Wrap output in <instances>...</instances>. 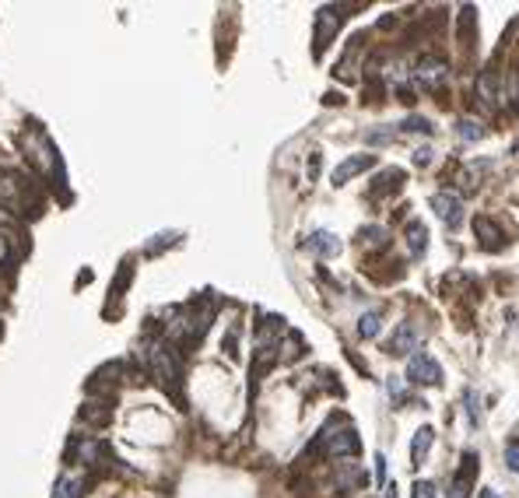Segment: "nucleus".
<instances>
[{
	"mask_svg": "<svg viewBox=\"0 0 519 498\" xmlns=\"http://www.w3.org/2000/svg\"><path fill=\"white\" fill-rule=\"evenodd\" d=\"M435 127L424 120V116H407V120L400 123V134H432Z\"/></svg>",
	"mask_w": 519,
	"mask_h": 498,
	"instance_id": "19",
	"label": "nucleus"
},
{
	"mask_svg": "<svg viewBox=\"0 0 519 498\" xmlns=\"http://www.w3.org/2000/svg\"><path fill=\"white\" fill-rule=\"evenodd\" d=\"M400 179H404V172L400 169H386L379 179H376V193H389V190H400Z\"/></svg>",
	"mask_w": 519,
	"mask_h": 498,
	"instance_id": "16",
	"label": "nucleus"
},
{
	"mask_svg": "<svg viewBox=\"0 0 519 498\" xmlns=\"http://www.w3.org/2000/svg\"><path fill=\"white\" fill-rule=\"evenodd\" d=\"M376 481H379V484L386 481V460H383V456H376Z\"/></svg>",
	"mask_w": 519,
	"mask_h": 498,
	"instance_id": "26",
	"label": "nucleus"
},
{
	"mask_svg": "<svg viewBox=\"0 0 519 498\" xmlns=\"http://www.w3.org/2000/svg\"><path fill=\"white\" fill-rule=\"evenodd\" d=\"M481 498H502V495H498V491H492V488H484V491H481Z\"/></svg>",
	"mask_w": 519,
	"mask_h": 498,
	"instance_id": "28",
	"label": "nucleus"
},
{
	"mask_svg": "<svg viewBox=\"0 0 519 498\" xmlns=\"http://www.w3.org/2000/svg\"><path fill=\"white\" fill-rule=\"evenodd\" d=\"M0 263H11V246H8L4 236H0Z\"/></svg>",
	"mask_w": 519,
	"mask_h": 498,
	"instance_id": "27",
	"label": "nucleus"
},
{
	"mask_svg": "<svg viewBox=\"0 0 519 498\" xmlns=\"http://www.w3.org/2000/svg\"><path fill=\"white\" fill-rule=\"evenodd\" d=\"M337 25H341V14L333 11V8H326V11H319V25H316V53L319 49H326V42H330V36L337 32Z\"/></svg>",
	"mask_w": 519,
	"mask_h": 498,
	"instance_id": "9",
	"label": "nucleus"
},
{
	"mask_svg": "<svg viewBox=\"0 0 519 498\" xmlns=\"http://www.w3.org/2000/svg\"><path fill=\"white\" fill-rule=\"evenodd\" d=\"M460 463H463V466H460L456 477H452L449 498H470V488H474V477H477V453H474V449H467Z\"/></svg>",
	"mask_w": 519,
	"mask_h": 498,
	"instance_id": "3",
	"label": "nucleus"
},
{
	"mask_svg": "<svg viewBox=\"0 0 519 498\" xmlns=\"http://www.w3.org/2000/svg\"><path fill=\"white\" fill-rule=\"evenodd\" d=\"M305 246H309L313 253H319V256H337V253H341V242H337L333 232H313Z\"/></svg>",
	"mask_w": 519,
	"mask_h": 498,
	"instance_id": "10",
	"label": "nucleus"
},
{
	"mask_svg": "<svg viewBox=\"0 0 519 498\" xmlns=\"http://www.w3.org/2000/svg\"><path fill=\"white\" fill-rule=\"evenodd\" d=\"M477 88H481V99H484L487 105H492V102H495V71H492V67H487V71L481 74Z\"/></svg>",
	"mask_w": 519,
	"mask_h": 498,
	"instance_id": "20",
	"label": "nucleus"
},
{
	"mask_svg": "<svg viewBox=\"0 0 519 498\" xmlns=\"http://www.w3.org/2000/svg\"><path fill=\"white\" fill-rule=\"evenodd\" d=\"M372 165H376V155H354V158L341 162L337 169H333V186H344L351 175H358V172H365V169H372Z\"/></svg>",
	"mask_w": 519,
	"mask_h": 498,
	"instance_id": "6",
	"label": "nucleus"
},
{
	"mask_svg": "<svg viewBox=\"0 0 519 498\" xmlns=\"http://www.w3.org/2000/svg\"><path fill=\"white\" fill-rule=\"evenodd\" d=\"M474 232L481 236V242H484L487 249H498V242H495V239H498V232H495V225H487V218H484V214H477V218H474Z\"/></svg>",
	"mask_w": 519,
	"mask_h": 498,
	"instance_id": "14",
	"label": "nucleus"
},
{
	"mask_svg": "<svg viewBox=\"0 0 519 498\" xmlns=\"http://www.w3.org/2000/svg\"><path fill=\"white\" fill-rule=\"evenodd\" d=\"M516 155H519V140H516Z\"/></svg>",
	"mask_w": 519,
	"mask_h": 498,
	"instance_id": "29",
	"label": "nucleus"
},
{
	"mask_svg": "<svg viewBox=\"0 0 519 498\" xmlns=\"http://www.w3.org/2000/svg\"><path fill=\"white\" fill-rule=\"evenodd\" d=\"M414 498H435V484L432 481H418L414 484Z\"/></svg>",
	"mask_w": 519,
	"mask_h": 498,
	"instance_id": "22",
	"label": "nucleus"
},
{
	"mask_svg": "<svg viewBox=\"0 0 519 498\" xmlns=\"http://www.w3.org/2000/svg\"><path fill=\"white\" fill-rule=\"evenodd\" d=\"M323 438V446H326V453L330 456H358V449H361V443H358V432L351 428V425H344L341 432H323L319 435Z\"/></svg>",
	"mask_w": 519,
	"mask_h": 498,
	"instance_id": "2",
	"label": "nucleus"
},
{
	"mask_svg": "<svg viewBox=\"0 0 519 498\" xmlns=\"http://www.w3.org/2000/svg\"><path fill=\"white\" fill-rule=\"evenodd\" d=\"M379 330H383V319H379V312H365V316L358 319V337L372 340V337H379Z\"/></svg>",
	"mask_w": 519,
	"mask_h": 498,
	"instance_id": "13",
	"label": "nucleus"
},
{
	"mask_svg": "<svg viewBox=\"0 0 519 498\" xmlns=\"http://www.w3.org/2000/svg\"><path fill=\"white\" fill-rule=\"evenodd\" d=\"M418 81L424 84V88H435V84H442V77H446V60H439V56H424V60H418Z\"/></svg>",
	"mask_w": 519,
	"mask_h": 498,
	"instance_id": "7",
	"label": "nucleus"
},
{
	"mask_svg": "<svg viewBox=\"0 0 519 498\" xmlns=\"http://www.w3.org/2000/svg\"><path fill=\"white\" fill-rule=\"evenodd\" d=\"M429 162H432V148H418V151H414V165H418V169H424Z\"/></svg>",
	"mask_w": 519,
	"mask_h": 498,
	"instance_id": "24",
	"label": "nucleus"
},
{
	"mask_svg": "<svg viewBox=\"0 0 519 498\" xmlns=\"http://www.w3.org/2000/svg\"><path fill=\"white\" fill-rule=\"evenodd\" d=\"M407 379L418 386H439L442 383V365L432 355H424V351H414L407 358Z\"/></svg>",
	"mask_w": 519,
	"mask_h": 498,
	"instance_id": "1",
	"label": "nucleus"
},
{
	"mask_svg": "<svg viewBox=\"0 0 519 498\" xmlns=\"http://www.w3.org/2000/svg\"><path fill=\"white\" fill-rule=\"evenodd\" d=\"M432 211L449 228H460V221H463V203H460V197H452V193H435L432 197Z\"/></svg>",
	"mask_w": 519,
	"mask_h": 498,
	"instance_id": "4",
	"label": "nucleus"
},
{
	"mask_svg": "<svg viewBox=\"0 0 519 498\" xmlns=\"http://www.w3.org/2000/svg\"><path fill=\"white\" fill-rule=\"evenodd\" d=\"M358 239H361V246H386V228L369 225V228H361V232H358Z\"/></svg>",
	"mask_w": 519,
	"mask_h": 498,
	"instance_id": "18",
	"label": "nucleus"
},
{
	"mask_svg": "<svg viewBox=\"0 0 519 498\" xmlns=\"http://www.w3.org/2000/svg\"><path fill=\"white\" fill-rule=\"evenodd\" d=\"M505 466L519 474V438H512V443L505 446Z\"/></svg>",
	"mask_w": 519,
	"mask_h": 498,
	"instance_id": "21",
	"label": "nucleus"
},
{
	"mask_svg": "<svg viewBox=\"0 0 519 498\" xmlns=\"http://www.w3.org/2000/svg\"><path fill=\"white\" fill-rule=\"evenodd\" d=\"M18 221H14V214L8 211V203H0V228H14Z\"/></svg>",
	"mask_w": 519,
	"mask_h": 498,
	"instance_id": "25",
	"label": "nucleus"
},
{
	"mask_svg": "<svg viewBox=\"0 0 519 498\" xmlns=\"http://www.w3.org/2000/svg\"><path fill=\"white\" fill-rule=\"evenodd\" d=\"M435 443V428L432 425H421L414 432V443H411V466H421L424 463V453H429V446Z\"/></svg>",
	"mask_w": 519,
	"mask_h": 498,
	"instance_id": "8",
	"label": "nucleus"
},
{
	"mask_svg": "<svg viewBox=\"0 0 519 498\" xmlns=\"http://www.w3.org/2000/svg\"><path fill=\"white\" fill-rule=\"evenodd\" d=\"M407 249H411L414 260L424 256V249H429V228H424L421 221H411V225H407Z\"/></svg>",
	"mask_w": 519,
	"mask_h": 498,
	"instance_id": "11",
	"label": "nucleus"
},
{
	"mask_svg": "<svg viewBox=\"0 0 519 498\" xmlns=\"http://www.w3.org/2000/svg\"><path fill=\"white\" fill-rule=\"evenodd\" d=\"M418 340H421V334L414 330V323H400L396 327V334L389 337V344H386V355H407V351H418Z\"/></svg>",
	"mask_w": 519,
	"mask_h": 498,
	"instance_id": "5",
	"label": "nucleus"
},
{
	"mask_svg": "<svg viewBox=\"0 0 519 498\" xmlns=\"http://www.w3.org/2000/svg\"><path fill=\"white\" fill-rule=\"evenodd\" d=\"M463 407H467V421H470V428H477V425H481V400H477L474 390H463Z\"/></svg>",
	"mask_w": 519,
	"mask_h": 498,
	"instance_id": "17",
	"label": "nucleus"
},
{
	"mask_svg": "<svg viewBox=\"0 0 519 498\" xmlns=\"http://www.w3.org/2000/svg\"><path fill=\"white\" fill-rule=\"evenodd\" d=\"M396 137V130H372L369 134V144H389Z\"/></svg>",
	"mask_w": 519,
	"mask_h": 498,
	"instance_id": "23",
	"label": "nucleus"
},
{
	"mask_svg": "<svg viewBox=\"0 0 519 498\" xmlns=\"http://www.w3.org/2000/svg\"><path fill=\"white\" fill-rule=\"evenodd\" d=\"M456 134H460V140H463V144H474V140H481L487 130H484L477 120H460V123H456Z\"/></svg>",
	"mask_w": 519,
	"mask_h": 498,
	"instance_id": "15",
	"label": "nucleus"
},
{
	"mask_svg": "<svg viewBox=\"0 0 519 498\" xmlns=\"http://www.w3.org/2000/svg\"><path fill=\"white\" fill-rule=\"evenodd\" d=\"M81 495H84V477H71V474L60 477L53 491V498H81Z\"/></svg>",
	"mask_w": 519,
	"mask_h": 498,
	"instance_id": "12",
	"label": "nucleus"
}]
</instances>
